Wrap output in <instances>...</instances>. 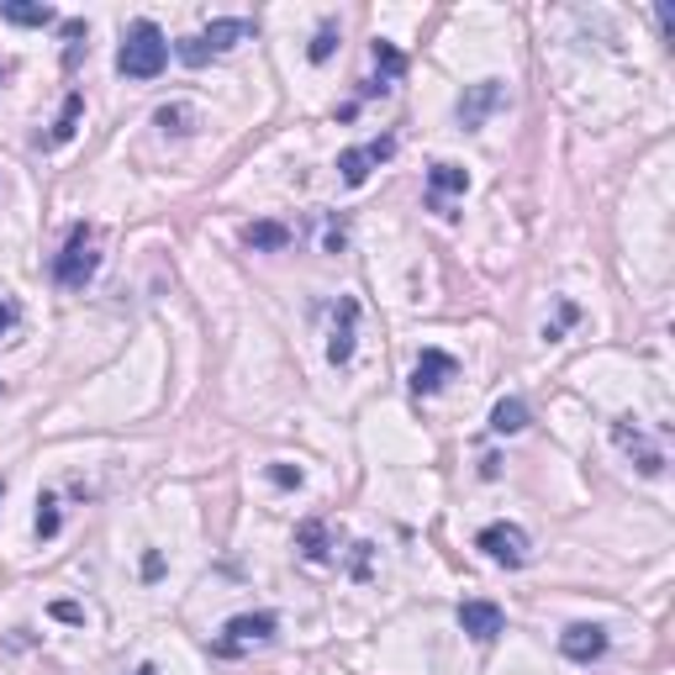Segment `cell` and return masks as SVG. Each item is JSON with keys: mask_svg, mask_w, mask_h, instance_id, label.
Instances as JSON below:
<instances>
[{"mask_svg": "<svg viewBox=\"0 0 675 675\" xmlns=\"http://www.w3.org/2000/svg\"><path fill=\"white\" fill-rule=\"evenodd\" d=\"M169 64V38L159 32L153 22H132L127 38H121V53H117V69L127 79H153V74Z\"/></svg>", "mask_w": 675, "mask_h": 675, "instance_id": "obj_1", "label": "cell"}, {"mask_svg": "<svg viewBox=\"0 0 675 675\" xmlns=\"http://www.w3.org/2000/svg\"><path fill=\"white\" fill-rule=\"evenodd\" d=\"M100 269V248H96V233L90 227H74L69 243H64V254L53 259V280L64 290H85L90 286V275Z\"/></svg>", "mask_w": 675, "mask_h": 675, "instance_id": "obj_2", "label": "cell"}, {"mask_svg": "<svg viewBox=\"0 0 675 675\" xmlns=\"http://www.w3.org/2000/svg\"><path fill=\"white\" fill-rule=\"evenodd\" d=\"M475 549H485V555L496 559V565H506V570H523V565L533 559L528 533L517 528V523H491V528H481Z\"/></svg>", "mask_w": 675, "mask_h": 675, "instance_id": "obj_3", "label": "cell"}, {"mask_svg": "<svg viewBox=\"0 0 675 675\" xmlns=\"http://www.w3.org/2000/svg\"><path fill=\"white\" fill-rule=\"evenodd\" d=\"M390 153H396V138H375V143H364V148H343V153H338V174H343V185H364V180H369V169L386 164Z\"/></svg>", "mask_w": 675, "mask_h": 675, "instance_id": "obj_4", "label": "cell"}, {"mask_svg": "<svg viewBox=\"0 0 675 675\" xmlns=\"http://www.w3.org/2000/svg\"><path fill=\"white\" fill-rule=\"evenodd\" d=\"M275 618L269 612H248V618H233V623L222 628V644H217V654H243L248 644H269L275 639Z\"/></svg>", "mask_w": 675, "mask_h": 675, "instance_id": "obj_5", "label": "cell"}, {"mask_svg": "<svg viewBox=\"0 0 675 675\" xmlns=\"http://www.w3.org/2000/svg\"><path fill=\"white\" fill-rule=\"evenodd\" d=\"M454 375H459L454 354H443V349H422V354H417V369H411V390H417V396H433V390H443Z\"/></svg>", "mask_w": 675, "mask_h": 675, "instance_id": "obj_6", "label": "cell"}, {"mask_svg": "<svg viewBox=\"0 0 675 675\" xmlns=\"http://www.w3.org/2000/svg\"><path fill=\"white\" fill-rule=\"evenodd\" d=\"M354 322H360V301L343 296L333 312V333H328V360L333 364H349L354 360Z\"/></svg>", "mask_w": 675, "mask_h": 675, "instance_id": "obj_7", "label": "cell"}, {"mask_svg": "<svg viewBox=\"0 0 675 675\" xmlns=\"http://www.w3.org/2000/svg\"><path fill=\"white\" fill-rule=\"evenodd\" d=\"M559 650H565V660H576V665H591V660L607 654V633L597 623H576V628H565Z\"/></svg>", "mask_w": 675, "mask_h": 675, "instance_id": "obj_8", "label": "cell"}, {"mask_svg": "<svg viewBox=\"0 0 675 675\" xmlns=\"http://www.w3.org/2000/svg\"><path fill=\"white\" fill-rule=\"evenodd\" d=\"M459 628H464L475 644H491V639L506 628V618H502V607L496 602H464L459 607Z\"/></svg>", "mask_w": 675, "mask_h": 675, "instance_id": "obj_9", "label": "cell"}, {"mask_svg": "<svg viewBox=\"0 0 675 675\" xmlns=\"http://www.w3.org/2000/svg\"><path fill=\"white\" fill-rule=\"evenodd\" d=\"M502 100H506V85H502V79H481L470 96L459 100V121H464V127H481V121L491 117Z\"/></svg>", "mask_w": 675, "mask_h": 675, "instance_id": "obj_10", "label": "cell"}, {"mask_svg": "<svg viewBox=\"0 0 675 675\" xmlns=\"http://www.w3.org/2000/svg\"><path fill=\"white\" fill-rule=\"evenodd\" d=\"M428 191H433V212H443V217H449V195L470 191V174H464L459 164H443V159H438V164L428 169Z\"/></svg>", "mask_w": 675, "mask_h": 675, "instance_id": "obj_11", "label": "cell"}, {"mask_svg": "<svg viewBox=\"0 0 675 675\" xmlns=\"http://www.w3.org/2000/svg\"><path fill=\"white\" fill-rule=\"evenodd\" d=\"M201 43L212 53H233L238 43H254V22H243V17H227V22H212L201 32Z\"/></svg>", "mask_w": 675, "mask_h": 675, "instance_id": "obj_12", "label": "cell"}, {"mask_svg": "<svg viewBox=\"0 0 675 675\" xmlns=\"http://www.w3.org/2000/svg\"><path fill=\"white\" fill-rule=\"evenodd\" d=\"M243 243H248L254 254H275V248L290 243V227L286 222H248V227H243Z\"/></svg>", "mask_w": 675, "mask_h": 675, "instance_id": "obj_13", "label": "cell"}, {"mask_svg": "<svg viewBox=\"0 0 675 675\" xmlns=\"http://www.w3.org/2000/svg\"><path fill=\"white\" fill-rule=\"evenodd\" d=\"M296 549H301V555L312 559V565H328V559H333V544H328V523H301V528H296Z\"/></svg>", "mask_w": 675, "mask_h": 675, "instance_id": "obj_14", "label": "cell"}, {"mask_svg": "<svg viewBox=\"0 0 675 675\" xmlns=\"http://www.w3.org/2000/svg\"><path fill=\"white\" fill-rule=\"evenodd\" d=\"M0 17L11 26H49L58 22V11L53 6H32V0H0Z\"/></svg>", "mask_w": 675, "mask_h": 675, "instance_id": "obj_15", "label": "cell"}, {"mask_svg": "<svg viewBox=\"0 0 675 675\" xmlns=\"http://www.w3.org/2000/svg\"><path fill=\"white\" fill-rule=\"evenodd\" d=\"M79 111H85V96L79 90H69L64 96V111H58V121H53V132L43 138V148H64L74 138V127H79Z\"/></svg>", "mask_w": 675, "mask_h": 675, "instance_id": "obj_16", "label": "cell"}, {"mask_svg": "<svg viewBox=\"0 0 675 675\" xmlns=\"http://www.w3.org/2000/svg\"><path fill=\"white\" fill-rule=\"evenodd\" d=\"M491 428H496V433H523V428H528V407H523L517 396H502V401L491 407Z\"/></svg>", "mask_w": 675, "mask_h": 675, "instance_id": "obj_17", "label": "cell"}, {"mask_svg": "<svg viewBox=\"0 0 675 675\" xmlns=\"http://www.w3.org/2000/svg\"><path fill=\"white\" fill-rule=\"evenodd\" d=\"M618 443H623L628 454H633V449H639V470H644V475H660V470H665V459L654 454V449H644V438L633 433V428H628V422H618Z\"/></svg>", "mask_w": 675, "mask_h": 675, "instance_id": "obj_18", "label": "cell"}, {"mask_svg": "<svg viewBox=\"0 0 675 675\" xmlns=\"http://www.w3.org/2000/svg\"><path fill=\"white\" fill-rule=\"evenodd\" d=\"M375 69H381V79H375V85L386 90V79H401V74H407V58L390 49V43H375Z\"/></svg>", "mask_w": 675, "mask_h": 675, "instance_id": "obj_19", "label": "cell"}, {"mask_svg": "<svg viewBox=\"0 0 675 675\" xmlns=\"http://www.w3.org/2000/svg\"><path fill=\"white\" fill-rule=\"evenodd\" d=\"M174 53H180V64H191V69H201V64L212 58V49H206L201 38H180V43H174Z\"/></svg>", "mask_w": 675, "mask_h": 675, "instance_id": "obj_20", "label": "cell"}, {"mask_svg": "<svg viewBox=\"0 0 675 675\" xmlns=\"http://www.w3.org/2000/svg\"><path fill=\"white\" fill-rule=\"evenodd\" d=\"M333 43H338L333 22H322L317 26V38H312V64H328V58H333Z\"/></svg>", "mask_w": 675, "mask_h": 675, "instance_id": "obj_21", "label": "cell"}, {"mask_svg": "<svg viewBox=\"0 0 675 675\" xmlns=\"http://www.w3.org/2000/svg\"><path fill=\"white\" fill-rule=\"evenodd\" d=\"M38 533H43V538H53V533H58V502H53V496H43V502H38Z\"/></svg>", "mask_w": 675, "mask_h": 675, "instance_id": "obj_22", "label": "cell"}, {"mask_svg": "<svg viewBox=\"0 0 675 675\" xmlns=\"http://www.w3.org/2000/svg\"><path fill=\"white\" fill-rule=\"evenodd\" d=\"M191 111H185V106H164V111H159V127H174V132H191Z\"/></svg>", "mask_w": 675, "mask_h": 675, "instance_id": "obj_23", "label": "cell"}, {"mask_svg": "<svg viewBox=\"0 0 675 675\" xmlns=\"http://www.w3.org/2000/svg\"><path fill=\"white\" fill-rule=\"evenodd\" d=\"M53 618H58V623H79L85 612H79V607H74V602H53Z\"/></svg>", "mask_w": 675, "mask_h": 675, "instance_id": "obj_24", "label": "cell"}, {"mask_svg": "<svg viewBox=\"0 0 675 675\" xmlns=\"http://www.w3.org/2000/svg\"><path fill=\"white\" fill-rule=\"evenodd\" d=\"M269 475H275V481H280V485H301V470H290V464H275Z\"/></svg>", "mask_w": 675, "mask_h": 675, "instance_id": "obj_25", "label": "cell"}, {"mask_svg": "<svg viewBox=\"0 0 675 675\" xmlns=\"http://www.w3.org/2000/svg\"><path fill=\"white\" fill-rule=\"evenodd\" d=\"M11 328H17V307H11V301H0V338L11 333Z\"/></svg>", "mask_w": 675, "mask_h": 675, "instance_id": "obj_26", "label": "cell"}, {"mask_svg": "<svg viewBox=\"0 0 675 675\" xmlns=\"http://www.w3.org/2000/svg\"><path fill=\"white\" fill-rule=\"evenodd\" d=\"M138 675H159V671H153V665H138Z\"/></svg>", "mask_w": 675, "mask_h": 675, "instance_id": "obj_27", "label": "cell"}, {"mask_svg": "<svg viewBox=\"0 0 675 675\" xmlns=\"http://www.w3.org/2000/svg\"><path fill=\"white\" fill-rule=\"evenodd\" d=\"M0 496H6V485H0Z\"/></svg>", "mask_w": 675, "mask_h": 675, "instance_id": "obj_28", "label": "cell"}, {"mask_svg": "<svg viewBox=\"0 0 675 675\" xmlns=\"http://www.w3.org/2000/svg\"><path fill=\"white\" fill-rule=\"evenodd\" d=\"M0 79H6V69H0Z\"/></svg>", "mask_w": 675, "mask_h": 675, "instance_id": "obj_29", "label": "cell"}]
</instances>
